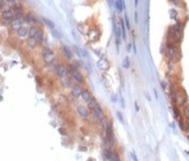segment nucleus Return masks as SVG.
<instances>
[{
	"label": "nucleus",
	"instance_id": "obj_1",
	"mask_svg": "<svg viewBox=\"0 0 189 161\" xmlns=\"http://www.w3.org/2000/svg\"><path fill=\"white\" fill-rule=\"evenodd\" d=\"M166 53H167V58L170 60V61H173L176 59V56H177V49H176V46L174 43L172 42H169L167 44V47H166Z\"/></svg>",
	"mask_w": 189,
	"mask_h": 161
},
{
	"label": "nucleus",
	"instance_id": "obj_2",
	"mask_svg": "<svg viewBox=\"0 0 189 161\" xmlns=\"http://www.w3.org/2000/svg\"><path fill=\"white\" fill-rule=\"evenodd\" d=\"M42 57L44 59V61L47 63V64H51L55 60V53L51 49H49L48 47H45L43 48L42 50Z\"/></svg>",
	"mask_w": 189,
	"mask_h": 161
},
{
	"label": "nucleus",
	"instance_id": "obj_3",
	"mask_svg": "<svg viewBox=\"0 0 189 161\" xmlns=\"http://www.w3.org/2000/svg\"><path fill=\"white\" fill-rule=\"evenodd\" d=\"M69 71H70V74H71V76L73 77V79L75 80V81H77L78 83H82L83 82L82 75L79 73V71L77 69V67L75 65H70L69 66Z\"/></svg>",
	"mask_w": 189,
	"mask_h": 161
},
{
	"label": "nucleus",
	"instance_id": "obj_4",
	"mask_svg": "<svg viewBox=\"0 0 189 161\" xmlns=\"http://www.w3.org/2000/svg\"><path fill=\"white\" fill-rule=\"evenodd\" d=\"M173 101H174L176 104V106H178V107H184L186 105V103H187V95H186V93L184 91L177 92L176 95H175V97H174V99H173Z\"/></svg>",
	"mask_w": 189,
	"mask_h": 161
},
{
	"label": "nucleus",
	"instance_id": "obj_5",
	"mask_svg": "<svg viewBox=\"0 0 189 161\" xmlns=\"http://www.w3.org/2000/svg\"><path fill=\"white\" fill-rule=\"evenodd\" d=\"M106 140L108 141L109 144H114V138H113V128L111 122L107 123L106 125Z\"/></svg>",
	"mask_w": 189,
	"mask_h": 161
},
{
	"label": "nucleus",
	"instance_id": "obj_6",
	"mask_svg": "<svg viewBox=\"0 0 189 161\" xmlns=\"http://www.w3.org/2000/svg\"><path fill=\"white\" fill-rule=\"evenodd\" d=\"M93 112H94V114H95V117L99 121V122H102V123H104V120H105V115H104V112H103V110H102V108L99 107V105H95L93 108Z\"/></svg>",
	"mask_w": 189,
	"mask_h": 161
},
{
	"label": "nucleus",
	"instance_id": "obj_7",
	"mask_svg": "<svg viewBox=\"0 0 189 161\" xmlns=\"http://www.w3.org/2000/svg\"><path fill=\"white\" fill-rule=\"evenodd\" d=\"M23 27V18L20 17H15L11 23V29L13 31H18Z\"/></svg>",
	"mask_w": 189,
	"mask_h": 161
},
{
	"label": "nucleus",
	"instance_id": "obj_8",
	"mask_svg": "<svg viewBox=\"0 0 189 161\" xmlns=\"http://www.w3.org/2000/svg\"><path fill=\"white\" fill-rule=\"evenodd\" d=\"M1 15H2V18H3L4 20H11V22H12V20L15 18V13H14V11L11 10V9H6V10H3L2 13H1Z\"/></svg>",
	"mask_w": 189,
	"mask_h": 161
},
{
	"label": "nucleus",
	"instance_id": "obj_9",
	"mask_svg": "<svg viewBox=\"0 0 189 161\" xmlns=\"http://www.w3.org/2000/svg\"><path fill=\"white\" fill-rule=\"evenodd\" d=\"M55 71L58 74V76L61 77V78H64L66 76V69H65L64 66L62 65V64H56V65H55Z\"/></svg>",
	"mask_w": 189,
	"mask_h": 161
},
{
	"label": "nucleus",
	"instance_id": "obj_10",
	"mask_svg": "<svg viewBox=\"0 0 189 161\" xmlns=\"http://www.w3.org/2000/svg\"><path fill=\"white\" fill-rule=\"evenodd\" d=\"M77 112L79 113V115L81 116V117H88L89 116V110L85 107V106H81V105H78L77 106Z\"/></svg>",
	"mask_w": 189,
	"mask_h": 161
},
{
	"label": "nucleus",
	"instance_id": "obj_11",
	"mask_svg": "<svg viewBox=\"0 0 189 161\" xmlns=\"http://www.w3.org/2000/svg\"><path fill=\"white\" fill-rule=\"evenodd\" d=\"M81 98L83 99V101H86V103H88V105L94 99L93 97H92V95H91V93L88 91V90H83V92H82V94H81Z\"/></svg>",
	"mask_w": 189,
	"mask_h": 161
},
{
	"label": "nucleus",
	"instance_id": "obj_12",
	"mask_svg": "<svg viewBox=\"0 0 189 161\" xmlns=\"http://www.w3.org/2000/svg\"><path fill=\"white\" fill-rule=\"evenodd\" d=\"M182 32H173L172 33V36H171V40H172V43L174 44H178L182 42Z\"/></svg>",
	"mask_w": 189,
	"mask_h": 161
},
{
	"label": "nucleus",
	"instance_id": "obj_13",
	"mask_svg": "<svg viewBox=\"0 0 189 161\" xmlns=\"http://www.w3.org/2000/svg\"><path fill=\"white\" fill-rule=\"evenodd\" d=\"M82 92H83V89H82L80 85H75V87H73L72 94H73V96H74V97L78 98V97H79V96H81Z\"/></svg>",
	"mask_w": 189,
	"mask_h": 161
},
{
	"label": "nucleus",
	"instance_id": "obj_14",
	"mask_svg": "<svg viewBox=\"0 0 189 161\" xmlns=\"http://www.w3.org/2000/svg\"><path fill=\"white\" fill-rule=\"evenodd\" d=\"M74 49H75V51H76V53L79 56V57H82V58H88L89 57V53L85 50V49H82L81 47H78V46H74Z\"/></svg>",
	"mask_w": 189,
	"mask_h": 161
},
{
	"label": "nucleus",
	"instance_id": "obj_15",
	"mask_svg": "<svg viewBox=\"0 0 189 161\" xmlns=\"http://www.w3.org/2000/svg\"><path fill=\"white\" fill-rule=\"evenodd\" d=\"M62 52L64 53L66 59H72L73 58V52L71 51V49L67 46H62Z\"/></svg>",
	"mask_w": 189,
	"mask_h": 161
},
{
	"label": "nucleus",
	"instance_id": "obj_16",
	"mask_svg": "<svg viewBox=\"0 0 189 161\" xmlns=\"http://www.w3.org/2000/svg\"><path fill=\"white\" fill-rule=\"evenodd\" d=\"M97 66L101 68V69H107L109 67V63L106 59H102L98 63H97Z\"/></svg>",
	"mask_w": 189,
	"mask_h": 161
},
{
	"label": "nucleus",
	"instance_id": "obj_17",
	"mask_svg": "<svg viewBox=\"0 0 189 161\" xmlns=\"http://www.w3.org/2000/svg\"><path fill=\"white\" fill-rule=\"evenodd\" d=\"M38 44H39V42L36 41L35 37H30V36H29V39L27 40V45H28L30 48H34Z\"/></svg>",
	"mask_w": 189,
	"mask_h": 161
},
{
	"label": "nucleus",
	"instance_id": "obj_18",
	"mask_svg": "<svg viewBox=\"0 0 189 161\" xmlns=\"http://www.w3.org/2000/svg\"><path fill=\"white\" fill-rule=\"evenodd\" d=\"M38 32H39V29L34 26H31L29 28V36L30 37H35L36 34H38Z\"/></svg>",
	"mask_w": 189,
	"mask_h": 161
},
{
	"label": "nucleus",
	"instance_id": "obj_19",
	"mask_svg": "<svg viewBox=\"0 0 189 161\" xmlns=\"http://www.w3.org/2000/svg\"><path fill=\"white\" fill-rule=\"evenodd\" d=\"M29 33V30L27 29V28H25V27H22L18 31H17V34H18V36H22V37H25L27 34Z\"/></svg>",
	"mask_w": 189,
	"mask_h": 161
},
{
	"label": "nucleus",
	"instance_id": "obj_20",
	"mask_svg": "<svg viewBox=\"0 0 189 161\" xmlns=\"http://www.w3.org/2000/svg\"><path fill=\"white\" fill-rule=\"evenodd\" d=\"M183 115H184V119L189 120V105H185V106H184Z\"/></svg>",
	"mask_w": 189,
	"mask_h": 161
},
{
	"label": "nucleus",
	"instance_id": "obj_21",
	"mask_svg": "<svg viewBox=\"0 0 189 161\" xmlns=\"http://www.w3.org/2000/svg\"><path fill=\"white\" fill-rule=\"evenodd\" d=\"M185 120H186V119H184V117H180V119H178V126H180V128H181L182 130H186L185 127H186L187 124H186V121H185Z\"/></svg>",
	"mask_w": 189,
	"mask_h": 161
},
{
	"label": "nucleus",
	"instance_id": "obj_22",
	"mask_svg": "<svg viewBox=\"0 0 189 161\" xmlns=\"http://www.w3.org/2000/svg\"><path fill=\"white\" fill-rule=\"evenodd\" d=\"M120 26L122 29V35H123V40H126V31H125V22L123 19L120 20Z\"/></svg>",
	"mask_w": 189,
	"mask_h": 161
},
{
	"label": "nucleus",
	"instance_id": "obj_23",
	"mask_svg": "<svg viewBox=\"0 0 189 161\" xmlns=\"http://www.w3.org/2000/svg\"><path fill=\"white\" fill-rule=\"evenodd\" d=\"M14 9H13V11H14V13H15V15H17V17H19V15L22 14V12H23V9H22V7L20 6H18V4H16L15 7H13Z\"/></svg>",
	"mask_w": 189,
	"mask_h": 161
},
{
	"label": "nucleus",
	"instance_id": "obj_24",
	"mask_svg": "<svg viewBox=\"0 0 189 161\" xmlns=\"http://www.w3.org/2000/svg\"><path fill=\"white\" fill-rule=\"evenodd\" d=\"M111 156H112V152L109 149H105L104 151V159L105 160H111Z\"/></svg>",
	"mask_w": 189,
	"mask_h": 161
},
{
	"label": "nucleus",
	"instance_id": "obj_25",
	"mask_svg": "<svg viewBox=\"0 0 189 161\" xmlns=\"http://www.w3.org/2000/svg\"><path fill=\"white\" fill-rule=\"evenodd\" d=\"M172 30H173V32H181V30H182V25H181V23L176 22L175 25L172 27Z\"/></svg>",
	"mask_w": 189,
	"mask_h": 161
},
{
	"label": "nucleus",
	"instance_id": "obj_26",
	"mask_svg": "<svg viewBox=\"0 0 189 161\" xmlns=\"http://www.w3.org/2000/svg\"><path fill=\"white\" fill-rule=\"evenodd\" d=\"M173 113H174V116H175L176 119H180L181 113H180V110H178V107H177V106H173Z\"/></svg>",
	"mask_w": 189,
	"mask_h": 161
},
{
	"label": "nucleus",
	"instance_id": "obj_27",
	"mask_svg": "<svg viewBox=\"0 0 189 161\" xmlns=\"http://www.w3.org/2000/svg\"><path fill=\"white\" fill-rule=\"evenodd\" d=\"M123 67H125V68H128L129 67V61H128V57H125L124 58V60H123Z\"/></svg>",
	"mask_w": 189,
	"mask_h": 161
},
{
	"label": "nucleus",
	"instance_id": "obj_28",
	"mask_svg": "<svg viewBox=\"0 0 189 161\" xmlns=\"http://www.w3.org/2000/svg\"><path fill=\"white\" fill-rule=\"evenodd\" d=\"M35 39H36V41L39 42V43H41L42 41H43V33H42V31H40L39 30V32H38V34H36V36H35Z\"/></svg>",
	"mask_w": 189,
	"mask_h": 161
},
{
	"label": "nucleus",
	"instance_id": "obj_29",
	"mask_svg": "<svg viewBox=\"0 0 189 161\" xmlns=\"http://www.w3.org/2000/svg\"><path fill=\"white\" fill-rule=\"evenodd\" d=\"M124 22H125V24H126V28H127L128 30L130 29V25H129V19H128V16H127V14H125L124 15Z\"/></svg>",
	"mask_w": 189,
	"mask_h": 161
},
{
	"label": "nucleus",
	"instance_id": "obj_30",
	"mask_svg": "<svg viewBox=\"0 0 189 161\" xmlns=\"http://www.w3.org/2000/svg\"><path fill=\"white\" fill-rule=\"evenodd\" d=\"M44 22H45V24L48 26L50 29H55V25H54V23H51L49 19H44Z\"/></svg>",
	"mask_w": 189,
	"mask_h": 161
},
{
	"label": "nucleus",
	"instance_id": "obj_31",
	"mask_svg": "<svg viewBox=\"0 0 189 161\" xmlns=\"http://www.w3.org/2000/svg\"><path fill=\"white\" fill-rule=\"evenodd\" d=\"M111 161H121L120 160V157L117 153H112V156H111Z\"/></svg>",
	"mask_w": 189,
	"mask_h": 161
},
{
	"label": "nucleus",
	"instance_id": "obj_32",
	"mask_svg": "<svg viewBox=\"0 0 189 161\" xmlns=\"http://www.w3.org/2000/svg\"><path fill=\"white\" fill-rule=\"evenodd\" d=\"M7 1H8V3H9L10 6H12V7L16 6V0H7Z\"/></svg>",
	"mask_w": 189,
	"mask_h": 161
},
{
	"label": "nucleus",
	"instance_id": "obj_33",
	"mask_svg": "<svg viewBox=\"0 0 189 161\" xmlns=\"http://www.w3.org/2000/svg\"><path fill=\"white\" fill-rule=\"evenodd\" d=\"M171 17L174 18V19H176V11L171 10Z\"/></svg>",
	"mask_w": 189,
	"mask_h": 161
},
{
	"label": "nucleus",
	"instance_id": "obj_34",
	"mask_svg": "<svg viewBox=\"0 0 189 161\" xmlns=\"http://www.w3.org/2000/svg\"><path fill=\"white\" fill-rule=\"evenodd\" d=\"M117 115H118V119L120 120V122H122V123H124V120H123V116H122V114L120 113V112H117Z\"/></svg>",
	"mask_w": 189,
	"mask_h": 161
},
{
	"label": "nucleus",
	"instance_id": "obj_35",
	"mask_svg": "<svg viewBox=\"0 0 189 161\" xmlns=\"http://www.w3.org/2000/svg\"><path fill=\"white\" fill-rule=\"evenodd\" d=\"M51 33H52V34H54V35H55V36H57V37H58V39H59V37H60V34H59V33H58V32H57V31H56V30H55V29H52V30H51Z\"/></svg>",
	"mask_w": 189,
	"mask_h": 161
},
{
	"label": "nucleus",
	"instance_id": "obj_36",
	"mask_svg": "<svg viewBox=\"0 0 189 161\" xmlns=\"http://www.w3.org/2000/svg\"><path fill=\"white\" fill-rule=\"evenodd\" d=\"M135 20H136V23H138V14H137V12H135Z\"/></svg>",
	"mask_w": 189,
	"mask_h": 161
},
{
	"label": "nucleus",
	"instance_id": "obj_37",
	"mask_svg": "<svg viewBox=\"0 0 189 161\" xmlns=\"http://www.w3.org/2000/svg\"><path fill=\"white\" fill-rule=\"evenodd\" d=\"M132 47H133V45H130V44H128V45H127V50H128V51H130Z\"/></svg>",
	"mask_w": 189,
	"mask_h": 161
},
{
	"label": "nucleus",
	"instance_id": "obj_38",
	"mask_svg": "<svg viewBox=\"0 0 189 161\" xmlns=\"http://www.w3.org/2000/svg\"><path fill=\"white\" fill-rule=\"evenodd\" d=\"M135 106H136V111H139L140 108H139V106H138V103H135Z\"/></svg>",
	"mask_w": 189,
	"mask_h": 161
},
{
	"label": "nucleus",
	"instance_id": "obj_39",
	"mask_svg": "<svg viewBox=\"0 0 189 161\" xmlns=\"http://www.w3.org/2000/svg\"><path fill=\"white\" fill-rule=\"evenodd\" d=\"M0 6H1V8L4 6V0H0Z\"/></svg>",
	"mask_w": 189,
	"mask_h": 161
},
{
	"label": "nucleus",
	"instance_id": "obj_40",
	"mask_svg": "<svg viewBox=\"0 0 189 161\" xmlns=\"http://www.w3.org/2000/svg\"><path fill=\"white\" fill-rule=\"evenodd\" d=\"M111 100H112L113 103H116V101H117V98H116V96H114V95L112 96V98H111Z\"/></svg>",
	"mask_w": 189,
	"mask_h": 161
},
{
	"label": "nucleus",
	"instance_id": "obj_41",
	"mask_svg": "<svg viewBox=\"0 0 189 161\" xmlns=\"http://www.w3.org/2000/svg\"><path fill=\"white\" fill-rule=\"evenodd\" d=\"M133 159H134V161H138V159H137V157L135 156V154H133Z\"/></svg>",
	"mask_w": 189,
	"mask_h": 161
},
{
	"label": "nucleus",
	"instance_id": "obj_42",
	"mask_svg": "<svg viewBox=\"0 0 189 161\" xmlns=\"http://www.w3.org/2000/svg\"><path fill=\"white\" fill-rule=\"evenodd\" d=\"M138 6V0H135V7Z\"/></svg>",
	"mask_w": 189,
	"mask_h": 161
},
{
	"label": "nucleus",
	"instance_id": "obj_43",
	"mask_svg": "<svg viewBox=\"0 0 189 161\" xmlns=\"http://www.w3.org/2000/svg\"><path fill=\"white\" fill-rule=\"evenodd\" d=\"M161 87H162V88H164V89H165V88H166V84H165V83H164V82H162V83H161Z\"/></svg>",
	"mask_w": 189,
	"mask_h": 161
},
{
	"label": "nucleus",
	"instance_id": "obj_44",
	"mask_svg": "<svg viewBox=\"0 0 189 161\" xmlns=\"http://www.w3.org/2000/svg\"><path fill=\"white\" fill-rule=\"evenodd\" d=\"M188 139H189V136H188Z\"/></svg>",
	"mask_w": 189,
	"mask_h": 161
}]
</instances>
